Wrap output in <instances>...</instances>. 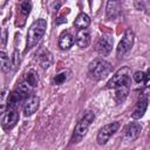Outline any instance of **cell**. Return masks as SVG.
I'll list each match as a JSON object with an SVG mask.
<instances>
[{
	"mask_svg": "<svg viewBox=\"0 0 150 150\" xmlns=\"http://www.w3.org/2000/svg\"><path fill=\"white\" fill-rule=\"evenodd\" d=\"M47 29V21L45 19L35 20L28 28L27 32V42H26V50L33 48L38 42L42 39Z\"/></svg>",
	"mask_w": 150,
	"mask_h": 150,
	"instance_id": "6da1fadb",
	"label": "cell"
},
{
	"mask_svg": "<svg viewBox=\"0 0 150 150\" xmlns=\"http://www.w3.org/2000/svg\"><path fill=\"white\" fill-rule=\"evenodd\" d=\"M88 70H89V75L94 80H102L111 73L112 66L110 62H108L104 59H95L89 63Z\"/></svg>",
	"mask_w": 150,
	"mask_h": 150,
	"instance_id": "7a4b0ae2",
	"label": "cell"
},
{
	"mask_svg": "<svg viewBox=\"0 0 150 150\" xmlns=\"http://www.w3.org/2000/svg\"><path fill=\"white\" fill-rule=\"evenodd\" d=\"M94 118H95V114L91 112V111H87L83 115V117L75 125V129H74V132H73V137H71V142L73 143L80 142L86 136V134H87V131L89 129V125L91 124Z\"/></svg>",
	"mask_w": 150,
	"mask_h": 150,
	"instance_id": "3957f363",
	"label": "cell"
},
{
	"mask_svg": "<svg viewBox=\"0 0 150 150\" xmlns=\"http://www.w3.org/2000/svg\"><path fill=\"white\" fill-rule=\"evenodd\" d=\"M130 76H131V69L129 67H122L108 81L107 88L111 89V88H115V87L121 86V84L130 83Z\"/></svg>",
	"mask_w": 150,
	"mask_h": 150,
	"instance_id": "277c9868",
	"label": "cell"
},
{
	"mask_svg": "<svg viewBox=\"0 0 150 150\" xmlns=\"http://www.w3.org/2000/svg\"><path fill=\"white\" fill-rule=\"evenodd\" d=\"M134 40H135L134 30L131 28H128L124 32V35L117 46V49H116L117 57H123L124 55H127L130 52V49L132 48V45H134Z\"/></svg>",
	"mask_w": 150,
	"mask_h": 150,
	"instance_id": "5b68a950",
	"label": "cell"
},
{
	"mask_svg": "<svg viewBox=\"0 0 150 150\" xmlns=\"http://www.w3.org/2000/svg\"><path fill=\"white\" fill-rule=\"evenodd\" d=\"M120 129V123L118 122H112V123H109V124H105L104 127H102L97 134V143L100 145H104L109 138Z\"/></svg>",
	"mask_w": 150,
	"mask_h": 150,
	"instance_id": "8992f818",
	"label": "cell"
},
{
	"mask_svg": "<svg viewBox=\"0 0 150 150\" xmlns=\"http://www.w3.org/2000/svg\"><path fill=\"white\" fill-rule=\"evenodd\" d=\"M112 45H114V39L110 34H103L102 36H100V39L97 40L96 45H95V50L102 55L105 56L108 55L111 49H112Z\"/></svg>",
	"mask_w": 150,
	"mask_h": 150,
	"instance_id": "52a82bcc",
	"label": "cell"
},
{
	"mask_svg": "<svg viewBox=\"0 0 150 150\" xmlns=\"http://www.w3.org/2000/svg\"><path fill=\"white\" fill-rule=\"evenodd\" d=\"M18 121H19L18 109L6 110V112H5V115L2 116V120H1V127L5 131H9L16 125Z\"/></svg>",
	"mask_w": 150,
	"mask_h": 150,
	"instance_id": "ba28073f",
	"label": "cell"
},
{
	"mask_svg": "<svg viewBox=\"0 0 150 150\" xmlns=\"http://www.w3.org/2000/svg\"><path fill=\"white\" fill-rule=\"evenodd\" d=\"M143 127L138 122H130L123 129V138L125 141H135L141 135Z\"/></svg>",
	"mask_w": 150,
	"mask_h": 150,
	"instance_id": "9c48e42d",
	"label": "cell"
},
{
	"mask_svg": "<svg viewBox=\"0 0 150 150\" xmlns=\"http://www.w3.org/2000/svg\"><path fill=\"white\" fill-rule=\"evenodd\" d=\"M26 98L27 97L23 94H21L18 89H14L7 96V100H6V110L18 109V107L20 105V103H22Z\"/></svg>",
	"mask_w": 150,
	"mask_h": 150,
	"instance_id": "30bf717a",
	"label": "cell"
},
{
	"mask_svg": "<svg viewBox=\"0 0 150 150\" xmlns=\"http://www.w3.org/2000/svg\"><path fill=\"white\" fill-rule=\"evenodd\" d=\"M39 104H40V98L36 95H29L23 101V107H22L23 115L25 116H32L39 109Z\"/></svg>",
	"mask_w": 150,
	"mask_h": 150,
	"instance_id": "8fae6325",
	"label": "cell"
},
{
	"mask_svg": "<svg viewBox=\"0 0 150 150\" xmlns=\"http://www.w3.org/2000/svg\"><path fill=\"white\" fill-rule=\"evenodd\" d=\"M121 12V4L118 0H109L107 4V8H105V14H107V19L108 20H112L116 19L117 15Z\"/></svg>",
	"mask_w": 150,
	"mask_h": 150,
	"instance_id": "7c38bea8",
	"label": "cell"
},
{
	"mask_svg": "<svg viewBox=\"0 0 150 150\" xmlns=\"http://www.w3.org/2000/svg\"><path fill=\"white\" fill-rule=\"evenodd\" d=\"M75 41L80 48H87L90 45V33L87 28L79 29L75 36Z\"/></svg>",
	"mask_w": 150,
	"mask_h": 150,
	"instance_id": "4fadbf2b",
	"label": "cell"
},
{
	"mask_svg": "<svg viewBox=\"0 0 150 150\" xmlns=\"http://www.w3.org/2000/svg\"><path fill=\"white\" fill-rule=\"evenodd\" d=\"M146 108H148V96L144 95L138 100V102H137V104L132 111V115H131L132 118L139 120L141 117H143L144 112L146 111Z\"/></svg>",
	"mask_w": 150,
	"mask_h": 150,
	"instance_id": "5bb4252c",
	"label": "cell"
},
{
	"mask_svg": "<svg viewBox=\"0 0 150 150\" xmlns=\"http://www.w3.org/2000/svg\"><path fill=\"white\" fill-rule=\"evenodd\" d=\"M114 89H115V96H114L115 97V101L117 103H122L128 97V94H129V90H130V83L117 86Z\"/></svg>",
	"mask_w": 150,
	"mask_h": 150,
	"instance_id": "9a60e30c",
	"label": "cell"
},
{
	"mask_svg": "<svg viewBox=\"0 0 150 150\" xmlns=\"http://www.w3.org/2000/svg\"><path fill=\"white\" fill-rule=\"evenodd\" d=\"M74 36L69 32H63L59 38V47L62 50H67L74 45Z\"/></svg>",
	"mask_w": 150,
	"mask_h": 150,
	"instance_id": "2e32d148",
	"label": "cell"
},
{
	"mask_svg": "<svg viewBox=\"0 0 150 150\" xmlns=\"http://www.w3.org/2000/svg\"><path fill=\"white\" fill-rule=\"evenodd\" d=\"M90 25V18L88 14L86 13H80L75 21H74V27L77 28V29H83V28H87L88 26Z\"/></svg>",
	"mask_w": 150,
	"mask_h": 150,
	"instance_id": "e0dca14e",
	"label": "cell"
},
{
	"mask_svg": "<svg viewBox=\"0 0 150 150\" xmlns=\"http://www.w3.org/2000/svg\"><path fill=\"white\" fill-rule=\"evenodd\" d=\"M39 63H40V66L43 68V69H46V68H48L50 64H52V62H53V57H52V54L48 52V50H45V49H42L40 53H39Z\"/></svg>",
	"mask_w": 150,
	"mask_h": 150,
	"instance_id": "ac0fdd59",
	"label": "cell"
},
{
	"mask_svg": "<svg viewBox=\"0 0 150 150\" xmlns=\"http://www.w3.org/2000/svg\"><path fill=\"white\" fill-rule=\"evenodd\" d=\"M12 61L9 59V56L5 53L0 50V70H2L4 73H8L12 69Z\"/></svg>",
	"mask_w": 150,
	"mask_h": 150,
	"instance_id": "d6986e66",
	"label": "cell"
},
{
	"mask_svg": "<svg viewBox=\"0 0 150 150\" xmlns=\"http://www.w3.org/2000/svg\"><path fill=\"white\" fill-rule=\"evenodd\" d=\"M70 70H62L61 73H59V74H56L54 77H53V80H52V82H53V84H55V86H60V84H63L69 77H70Z\"/></svg>",
	"mask_w": 150,
	"mask_h": 150,
	"instance_id": "ffe728a7",
	"label": "cell"
},
{
	"mask_svg": "<svg viewBox=\"0 0 150 150\" xmlns=\"http://www.w3.org/2000/svg\"><path fill=\"white\" fill-rule=\"evenodd\" d=\"M32 9V2L30 0H20L19 2V12L20 14L23 15V18H26Z\"/></svg>",
	"mask_w": 150,
	"mask_h": 150,
	"instance_id": "44dd1931",
	"label": "cell"
},
{
	"mask_svg": "<svg viewBox=\"0 0 150 150\" xmlns=\"http://www.w3.org/2000/svg\"><path fill=\"white\" fill-rule=\"evenodd\" d=\"M23 80H25L26 82H28L30 86H33L34 88H35V87L38 86V83H39L38 75H36V73H35L34 70H28V71L25 74Z\"/></svg>",
	"mask_w": 150,
	"mask_h": 150,
	"instance_id": "7402d4cb",
	"label": "cell"
},
{
	"mask_svg": "<svg viewBox=\"0 0 150 150\" xmlns=\"http://www.w3.org/2000/svg\"><path fill=\"white\" fill-rule=\"evenodd\" d=\"M132 77H134V81H135V82L141 83V82H143L144 79H145V73H144V71H136V73H134Z\"/></svg>",
	"mask_w": 150,
	"mask_h": 150,
	"instance_id": "603a6c76",
	"label": "cell"
},
{
	"mask_svg": "<svg viewBox=\"0 0 150 150\" xmlns=\"http://www.w3.org/2000/svg\"><path fill=\"white\" fill-rule=\"evenodd\" d=\"M144 1H145V2H146V4H148V1H149V0H144Z\"/></svg>",
	"mask_w": 150,
	"mask_h": 150,
	"instance_id": "cb8c5ba5",
	"label": "cell"
}]
</instances>
